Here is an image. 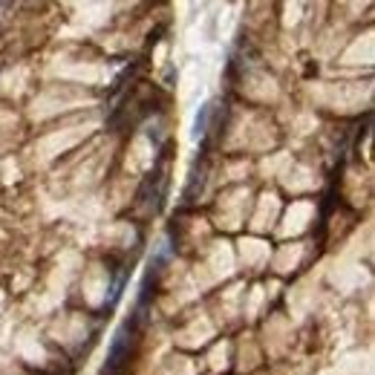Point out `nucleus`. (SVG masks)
I'll list each match as a JSON object with an SVG mask.
<instances>
[{"label":"nucleus","instance_id":"obj_1","mask_svg":"<svg viewBox=\"0 0 375 375\" xmlns=\"http://www.w3.org/2000/svg\"><path fill=\"white\" fill-rule=\"evenodd\" d=\"M139 329L133 321H125L122 326L115 329L113 341H110V349H107V372H122L130 361V344H133V332Z\"/></svg>","mask_w":375,"mask_h":375},{"label":"nucleus","instance_id":"obj_2","mask_svg":"<svg viewBox=\"0 0 375 375\" xmlns=\"http://www.w3.org/2000/svg\"><path fill=\"white\" fill-rule=\"evenodd\" d=\"M211 110H214V102H205V104L200 107V113H196V118H193V139H202V136L208 133Z\"/></svg>","mask_w":375,"mask_h":375},{"label":"nucleus","instance_id":"obj_3","mask_svg":"<svg viewBox=\"0 0 375 375\" xmlns=\"http://www.w3.org/2000/svg\"><path fill=\"white\" fill-rule=\"evenodd\" d=\"M125 280H127V271L122 269L113 278V286H110V298H107V306H115L118 303V298H122V292H125Z\"/></svg>","mask_w":375,"mask_h":375}]
</instances>
